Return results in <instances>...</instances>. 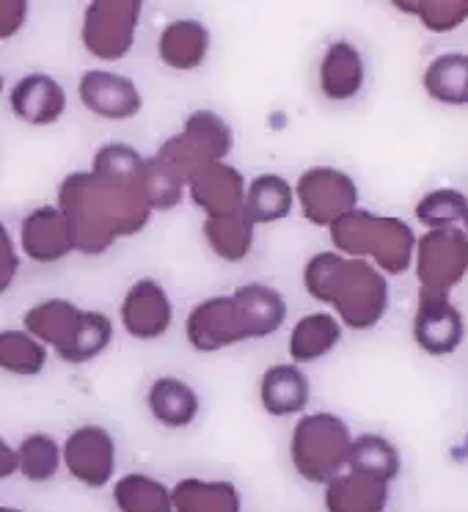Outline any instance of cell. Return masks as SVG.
<instances>
[{
	"label": "cell",
	"instance_id": "cell-27",
	"mask_svg": "<svg viewBox=\"0 0 468 512\" xmlns=\"http://www.w3.org/2000/svg\"><path fill=\"white\" fill-rule=\"evenodd\" d=\"M113 342V323L108 314L91 312L83 309L80 323L75 328V334L67 342V347H61L56 356L58 361H64L69 367H83L94 358H100Z\"/></svg>",
	"mask_w": 468,
	"mask_h": 512
},
{
	"label": "cell",
	"instance_id": "cell-5",
	"mask_svg": "<svg viewBox=\"0 0 468 512\" xmlns=\"http://www.w3.org/2000/svg\"><path fill=\"white\" fill-rule=\"evenodd\" d=\"M232 146L234 135L226 119L215 111L201 108V111L190 113L177 135L163 141L155 157H160L166 166L174 168L179 177L188 182L201 166L223 163L232 152Z\"/></svg>",
	"mask_w": 468,
	"mask_h": 512
},
{
	"label": "cell",
	"instance_id": "cell-10",
	"mask_svg": "<svg viewBox=\"0 0 468 512\" xmlns=\"http://www.w3.org/2000/svg\"><path fill=\"white\" fill-rule=\"evenodd\" d=\"M411 331L413 342L419 345L422 353L433 358H446L463 345L466 320H463V312L452 301V295L419 290Z\"/></svg>",
	"mask_w": 468,
	"mask_h": 512
},
{
	"label": "cell",
	"instance_id": "cell-4",
	"mask_svg": "<svg viewBox=\"0 0 468 512\" xmlns=\"http://www.w3.org/2000/svg\"><path fill=\"white\" fill-rule=\"evenodd\" d=\"M350 444L353 433L342 416L331 411L301 413L290 438L292 466L309 482H331L347 466Z\"/></svg>",
	"mask_w": 468,
	"mask_h": 512
},
{
	"label": "cell",
	"instance_id": "cell-11",
	"mask_svg": "<svg viewBox=\"0 0 468 512\" xmlns=\"http://www.w3.org/2000/svg\"><path fill=\"white\" fill-rule=\"evenodd\" d=\"M119 317L127 336L138 342H157L174 325V301L157 279H138L124 292Z\"/></svg>",
	"mask_w": 468,
	"mask_h": 512
},
{
	"label": "cell",
	"instance_id": "cell-38",
	"mask_svg": "<svg viewBox=\"0 0 468 512\" xmlns=\"http://www.w3.org/2000/svg\"><path fill=\"white\" fill-rule=\"evenodd\" d=\"M17 273H20V254H17V245H14L9 226L0 221V295L12 290Z\"/></svg>",
	"mask_w": 468,
	"mask_h": 512
},
{
	"label": "cell",
	"instance_id": "cell-39",
	"mask_svg": "<svg viewBox=\"0 0 468 512\" xmlns=\"http://www.w3.org/2000/svg\"><path fill=\"white\" fill-rule=\"evenodd\" d=\"M25 20H28V3L25 0H0V42L20 34Z\"/></svg>",
	"mask_w": 468,
	"mask_h": 512
},
{
	"label": "cell",
	"instance_id": "cell-9",
	"mask_svg": "<svg viewBox=\"0 0 468 512\" xmlns=\"http://www.w3.org/2000/svg\"><path fill=\"white\" fill-rule=\"evenodd\" d=\"M185 336L196 353H221L226 347L251 342L246 320L232 295H212L196 303L185 320Z\"/></svg>",
	"mask_w": 468,
	"mask_h": 512
},
{
	"label": "cell",
	"instance_id": "cell-20",
	"mask_svg": "<svg viewBox=\"0 0 468 512\" xmlns=\"http://www.w3.org/2000/svg\"><path fill=\"white\" fill-rule=\"evenodd\" d=\"M146 408L155 416V422L163 424L166 430H185L199 419L201 400L188 380L163 375L146 391Z\"/></svg>",
	"mask_w": 468,
	"mask_h": 512
},
{
	"label": "cell",
	"instance_id": "cell-24",
	"mask_svg": "<svg viewBox=\"0 0 468 512\" xmlns=\"http://www.w3.org/2000/svg\"><path fill=\"white\" fill-rule=\"evenodd\" d=\"M342 334H345V328L331 312L306 314L290 334V345H287L292 358L290 364L306 367V364L331 356L342 342Z\"/></svg>",
	"mask_w": 468,
	"mask_h": 512
},
{
	"label": "cell",
	"instance_id": "cell-6",
	"mask_svg": "<svg viewBox=\"0 0 468 512\" xmlns=\"http://www.w3.org/2000/svg\"><path fill=\"white\" fill-rule=\"evenodd\" d=\"M295 190V204L312 226L331 229L336 221L358 210V185L347 171L334 166H312L303 171Z\"/></svg>",
	"mask_w": 468,
	"mask_h": 512
},
{
	"label": "cell",
	"instance_id": "cell-35",
	"mask_svg": "<svg viewBox=\"0 0 468 512\" xmlns=\"http://www.w3.org/2000/svg\"><path fill=\"white\" fill-rule=\"evenodd\" d=\"M116 501L124 512H171V493L166 485L144 474L119 479Z\"/></svg>",
	"mask_w": 468,
	"mask_h": 512
},
{
	"label": "cell",
	"instance_id": "cell-31",
	"mask_svg": "<svg viewBox=\"0 0 468 512\" xmlns=\"http://www.w3.org/2000/svg\"><path fill=\"white\" fill-rule=\"evenodd\" d=\"M416 221L422 223L427 232L441 229H463L468 215V199L463 190L457 188H435L424 193L413 207Z\"/></svg>",
	"mask_w": 468,
	"mask_h": 512
},
{
	"label": "cell",
	"instance_id": "cell-25",
	"mask_svg": "<svg viewBox=\"0 0 468 512\" xmlns=\"http://www.w3.org/2000/svg\"><path fill=\"white\" fill-rule=\"evenodd\" d=\"M201 234H204V243L212 254L221 262H232V265L246 262L257 243V229L251 226L243 212L223 215V218H204Z\"/></svg>",
	"mask_w": 468,
	"mask_h": 512
},
{
	"label": "cell",
	"instance_id": "cell-23",
	"mask_svg": "<svg viewBox=\"0 0 468 512\" xmlns=\"http://www.w3.org/2000/svg\"><path fill=\"white\" fill-rule=\"evenodd\" d=\"M80 314H83V309L75 301L47 298V301L36 303L23 314V331L34 336L36 342H42L45 347H53L58 353L61 347H67V342L75 334Z\"/></svg>",
	"mask_w": 468,
	"mask_h": 512
},
{
	"label": "cell",
	"instance_id": "cell-13",
	"mask_svg": "<svg viewBox=\"0 0 468 512\" xmlns=\"http://www.w3.org/2000/svg\"><path fill=\"white\" fill-rule=\"evenodd\" d=\"M78 97L86 111L108 122H127L144 111V94L135 80L108 69H86L78 83Z\"/></svg>",
	"mask_w": 468,
	"mask_h": 512
},
{
	"label": "cell",
	"instance_id": "cell-41",
	"mask_svg": "<svg viewBox=\"0 0 468 512\" xmlns=\"http://www.w3.org/2000/svg\"><path fill=\"white\" fill-rule=\"evenodd\" d=\"M0 91H3V75H0Z\"/></svg>",
	"mask_w": 468,
	"mask_h": 512
},
{
	"label": "cell",
	"instance_id": "cell-26",
	"mask_svg": "<svg viewBox=\"0 0 468 512\" xmlns=\"http://www.w3.org/2000/svg\"><path fill=\"white\" fill-rule=\"evenodd\" d=\"M427 97L441 105H466L468 102V56L466 53H441L433 58L422 75Z\"/></svg>",
	"mask_w": 468,
	"mask_h": 512
},
{
	"label": "cell",
	"instance_id": "cell-30",
	"mask_svg": "<svg viewBox=\"0 0 468 512\" xmlns=\"http://www.w3.org/2000/svg\"><path fill=\"white\" fill-rule=\"evenodd\" d=\"M47 367V347L23 328L0 331V369L14 378H36Z\"/></svg>",
	"mask_w": 468,
	"mask_h": 512
},
{
	"label": "cell",
	"instance_id": "cell-2",
	"mask_svg": "<svg viewBox=\"0 0 468 512\" xmlns=\"http://www.w3.org/2000/svg\"><path fill=\"white\" fill-rule=\"evenodd\" d=\"M303 287L350 331H369L389 314V279L364 259L320 251L303 265Z\"/></svg>",
	"mask_w": 468,
	"mask_h": 512
},
{
	"label": "cell",
	"instance_id": "cell-21",
	"mask_svg": "<svg viewBox=\"0 0 468 512\" xmlns=\"http://www.w3.org/2000/svg\"><path fill=\"white\" fill-rule=\"evenodd\" d=\"M232 298L246 320L251 339H268L287 323V314H290L287 298L270 284H259V281L243 284L232 292Z\"/></svg>",
	"mask_w": 468,
	"mask_h": 512
},
{
	"label": "cell",
	"instance_id": "cell-40",
	"mask_svg": "<svg viewBox=\"0 0 468 512\" xmlns=\"http://www.w3.org/2000/svg\"><path fill=\"white\" fill-rule=\"evenodd\" d=\"M17 471V449L0 435V479H9Z\"/></svg>",
	"mask_w": 468,
	"mask_h": 512
},
{
	"label": "cell",
	"instance_id": "cell-37",
	"mask_svg": "<svg viewBox=\"0 0 468 512\" xmlns=\"http://www.w3.org/2000/svg\"><path fill=\"white\" fill-rule=\"evenodd\" d=\"M141 166H144V155H141L135 146L113 141V144L100 146V149L94 152L89 171L108 179L138 182V177H141Z\"/></svg>",
	"mask_w": 468,
	"mask_h": 512
},
{
	"label": "cell",
	"instance_id": "cell-8",
	"mask_svg": "<svg viewBox=\"0 0 468 512\" xmlns=\"http://www.w3.org/2000/svg\"><path fill=\"white\" fill-rule=\"evenodd\" d=\"M411 268L419 279V290L452 295L468 273L466 229H441L416 237Z\"/></svg>",
	"mask_w": 468,
	"mask_h": 512
},
{
	"label": "cell",
	"instance_id": "cell-18",
	"mask_svg": "<svg viewBox=\"0 0 468 512\" xmlns=\"http://www.w3.org/2000/svg\"><path fill=\"white\" fill-rule=\"evenodd\" d=\"M317 78H320V91H323L325 100H356L364 89V83H367V64H364L361 50L347 39L331 42L323 53Z\"/></svg>",
	"mask_w": 468,
	"mask_h": 512
},
{
	"label": "cell",
	"instance_id": "cell-14",
	"mask_svg": "<svg viewBox=\"0 0 468 512\" xmlns=\"http://www.w3.org/2000/svg\"><path fill=\"white\" fill-rule=\"evenodd\" d=\"M185 193L204 212V218H223V215L243 212L246 179H243V174L237 168L223 160V163L201 166L185 182Z\"/></svg>",
	"mask_w": 468,
	"mask_h": 512
},
{
	"label": "cell",
	"instance_id": "cell-16",
	"mask_svg": "<svg viewBox=\"0 0 468 512\" xmlns=\"http://www.w3.org/2000/svg\"><path fill=\"white\" fill-rule=\"evenodd\" d=\"M9 108L20 122L50 127L67 113V91L47 72H28L9 91Z\"/></svg>",
	"mask_w": 468,
	"mask_h": 512
},
{
	"label": "cell",
	"instance_id": "cell-19",
	"mask_svg": "<svg viewBox=\"0 0 468 512\" xmlns=\"http://www.w3.org/2000/svg\"><path fill=\"white\" fill-rule=\"evenodd\" d=\"M212 34L196 17H179L163 28L157 39V56L174 72H193L210 56Z\"/></svg>",
	"mask_w": 468,
	"mask_h": 512
},
{
	"label": "cell",
	"instance_id": "cell-15",
	"mask_svg": "<svg viewBox=\"0 0 468 512\" xmlns=\"http://www.w3.org/2000/svg\"><path fill=\"white\" fill-rule=\"evenodd\" d=\"M20 248L36 265H53L75 251L67 218L56 204H42L25 215L20 223Z\"/></svg>",
	"mask_w": 468,
	"mask_h": 512
},
{
	"label": "cell",
	"instance_id": "cell-36",
	"mask_svg": "<svg viewBox=\"0 0 468 512\" xmlns=\"http://www.w3.org/2000/svg\"><path fill=\"white\" fill-rule=\"evenodd\" d=\"M397 6L402 12L413 14L433 34H449L466 23L468 17L466 0H411V3H397Z\"/></svg>",
	"mask_w": 468,
	"mask_h": 512
},
{
	"label": "cell",
	"instance_id": "cell-34",
	"mask_svg": "<svg viewBox=\"0 0 468 512\" xmlns=\"http://www.w3.org/2000/svg\"><path fill=\"white\" fill-rule=\"evenodd\" d=\"M61 468V444L50 433L25 435L17 446V471L31 482H47Z\"/></svg>",
	"mask_w": 468,
	"mask_h": 512
},
{
	"label": "cell",
	"instance_id": "cell-17",
	"mask_svg": "<svg viewBox=\"0 0 468 512\" xmlns=\"http://www.w3.org/2000/svg\"><path fill=\"white\" fill-rule=\"evenodd\" d=\"M259 402L268 416H301L312 402V380L295 364H273L259 378Z\"/></svg>",
	"mask_w": 468,
	"mask_h": 512
},
{
	"label": "cell",
	"instance_id": "cell-1",
	"mask_svg": "<svg viewBox=\"0 0 468 512\" xmlns=\"http://www.w3.org/2000/svg\"><path fill=\"white\" fill-rule=\"evenodd\" d=\"M56 207L67 218L75 251L86 256H100L119 240L141 234L155 215L138 182L100 177L89 168L64 177Z\"/></svg>",
	"mask_w": 468,
	"mask_h": 512
},
{
	"label": "cell",
	"instance_id": "cell-12",
	"mask_svg": "<svg viewBox=\"0 0 468 512\" xmlns=\"http://www.w3.org/2000/svg\"><path fill=\"white\" fill-rule=\"evenodd\" d=\"M61 463L78 482L102 488L116 468V441L102 424H80L61 444Z\"/></svg>",
	"mask_w": 468,
	"mask_h": 512
},
{
	"label": "cell",
	"instance_id": "cell-29",
	"mask_svg": "<svg viewBox=\"0 0 468 512\" xmlns=\"http://www.w3.org/2000/svg\"><path fill=\"white\" fill-rule=\"evenodd\" d=\"M386 482L364 474H339L328 482L331 512H380L386 504Z\"/></svg>",
	"mask_w": 468,
	"mask_h": 512
},
{
	"label": "cell",
	"instance_id": "cell-32",
	"mask_svg": "<svg viewBox=\"0 0 468 512\" xmlns=\"http://www.w3.org/2000/svg\"><path fill=\"white\" fill-rule=\"evenodd\" d=\"M138 188H141V196L152 212L174 210L185 199V179L155 155L144 157Z\"/></svg>",
	"mask_w": 468,
	"mask_h": 512
},
{
	"label": "cell",
	"instance_id": "cell-28",
	"mask_svg": "<svg viewBox=\"0 0 468 512\" xmlns=\"http://www.w3.org/2000/svg\"><path fill=\"white\" fill-rule=\"evenodd\" d=\"M347 466L353 468L356 474L380 479V482L389 485L391 479L400 474V449L391 444L386 435L364 433L353 438L350 455H347Z\"/></svg>",
	"mask_w": 468,
	"mask_h": 512
},
{
	"label": "cell",
	"instance_id": "cell-33",
	"mask_svg": "<svg viewBox=\"0 0 468 512\" xmlns=\"http://www.w3.org/2000/svg\"><path fill=\"white\" fill-rule=\"evenodd\" d=\"M237 499L234 485L204 479H182L171 493V504H177L179 512H237Z\"/></svg>",
	"mask_w": 468,
	"mask_h": 512
},
{
	"label": "cell",
	"instance_id": "cell-7",
	"mask_svg": "<svg viewBox=\"0 0 468 512\" xmlns=\"http://www.w3.org/2000/svg\"><path fill=\"white\" fill-rule=\"evenodd\" d=\"M144 6L138 0H94L83 12L80 39L100 61H122L135 45Z\"/></svg>",
	"mask_w": 468,
	"mask_h": 512
},
{
	"label": "cell",
	"instance_id": "cell-3",
	"mask_svg": "<svg viewBox=\"0 0 468 512\" xmlns=\"http://www.w3.org/2000/svg\"><path fill=\"white\" fill-rule=\"evenodd\" d=\"M331 243L336 254L364 259L389 279L402 276L413 265V248H416V232L411 223H405L397 215H378L372 210H353L342 221H336L331 229Z\"/></svg>",
	"mask_w": 468,
	"mask_h": 512
},
{
	"label": "cell",
	"instance_id": "cell-22",
	"mask_svg": "<svg viewBox=\"0 0 468 512\" xmlns=\"http://www.w3.org/2000/svg\"><path fill=\"white\" fill-rule=\"evenodd\" d=\"M295 210V190L290 179L281 174L265 171L246 182V199H243V215L251 226H270V223L290 218Z\"/></svg>",
	"mask_w": 468,
	"mask_h": 512
}]
</instances>
